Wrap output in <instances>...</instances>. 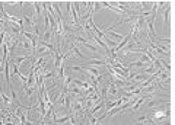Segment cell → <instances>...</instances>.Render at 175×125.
<instances>
[{"label": "cell", "mask_w": 175, "mask_h": 125, "mask_svg": "<svg viewBox=\"0 0 175 125\" xmlns=\"http://www.w3.org/2000/svg\"><path fill=\"white\" fill-rule=\"evenodd\" d=\"M107 86H108V89H107V99L116 100L117 98H118V93L121 92V90H120V88L117 86L116 83H112V82H110Z\"/></svg>", "instance_id": "6da1fadb"}, {"label": "cell", "mask_w": 175, "mask_h": 125, "mask_svg": "<svg viewBox=\"0 0 175 125\" xmlns=\"http://www.w3.org/2000/svg\"><path fill=\"white\" fill-rule=\"evenodd\" d=\"M163 118H167L165 117V112H163V108L153 109V112H152V121L156 122V124H162Z\"/></svg>", "instance_id": "7a4b0ae2"}, {"label": "cell", "mask_w": 175, "mask_h": 125, "mask_svg": "<svg viewBox=\"0 0 175 125\" xmlns=\"http://www.w3.org/2000/svg\"><path fill=\"white\" fill-rule=\"evenodd\" d=\"M0 100H2V103L6 106V109H10V106L13 105L12 98H10L6 92H2V90H0Z\"/></svg>", "instance_id": "3957f363"}, {"label": "cell", "mask_w": 175, "mask_h": 125, "mask_svg": "<svg viewBox=\"0 0 175 125\" xmlns=\"http://www.w3.org/2000/svg\"><path fill=\"white\" fill-rule=\"evenodd\" d=\"M29 4L34 6L37 19H41V18H43V6H41V2H29Z\"/></svg>", "instance_id": "277c9868"}, {"label": "cell", "mask_w": 175, "mask_h": 125, "mask_svg": "<svg viewBox=\"0 0 175 125\" xmlns=\"http://www.w3.org/2000/svg\"><path fill=\"white\" fill-rule=\"evenodd\" d=\"M102 106H104V100L101 99V100H98V102H96V103H95L94 106H92V108H90L89 111H88V112L92 113V115H95V113L98 112V111H99L101 108H102Z\"/></svg>", "instance_id": "5b68a950"}, {"label": "cell", "mask_w": 175, "mask_h": 125, "mask_svg": "<svg viewBox=\"0 0 175 125\" xmlns=\"http://www.w3.org/2000/svg\"><path fill=\"white\" fill-rule=\"evenodd\" d=\"M83 45H85L86 48H88V50L94 51V52H98V51H99V48H98V47L95 45V44H92V42H90V41H86L85 44H83Z\"/></svg>", "instance_id": "8992f818"}, {"label": "cell", "mask_w": 175, "mask_h": 125, "mask_svg": "<svg viewBox=\"0 0 175 125\" xmlns=\"http://www.w3.org/2000/svg\"><path fill=\"white\" fill-rule=\"evenodd\" d=\"M104 42H105V44H108V48H111V50L110 51H112V50H116V47H117V42H114V41H111V39H110V38L108 37H104Z\"/></svg>", "instance_id": "52a82bcc"}, {"label": "cell", "mask_w": 175, "mask_h": 125, "mask_svg": "<svg viewBox=\"0 0 175 125\" xmlns=\"http://www.w3.org/2000/svg\"><path fill=\"white\" fill-rule=\"evenodd\" d=\"M168 6H169V3L167 4V9H165V10H162L163 12V16H165V23H169V8H168Z\"/></svg>", "instance_id": "ba28073f"}, {"label": "cell", "mask_w": 175, "mask_h": 125, "mask_svg": "<svg viewBox=\"0 0 175 125\" xmlns=\"http://www.w3.org/2000/svg\"><path fill=\"white\" fill-rule=\"evenodd\" d=\"M108 32H111V33H110V35H111L112 38H117V39H118V41H123V39H124V37H123V35H121V33L112 32V31H108Z\"/></svg>", "instance_id": "9c48e42d"}, {"label": "cell", "mask_w": 175, "mask_h": 125, "mask_svg": "<svg viewBox=\"0 0 175 125\" xmlns=\"http://www.w3.org/2000/svg\"><path fill=\"white\" fill-rule=\"evenodd\" d=\"M4 4H9V6H16V4H19V2H16V0H10V2H3Z\"/></svg>", "instance_id": "30bf717a"}, {"label": "cell", "mask_w": 175, "mask_h": 125, "mask_svg": "<svg viewBox=\"0 0 175 125\" xmlns=\"http://www.w3.org/2000/svg\"><path fill=\"white\" fill-rule=\"evenodd\" d=\"M23 125H35V124H34V122H31V121H26Z\"/></svg>", "instance_id": "8fae6325"}]
</instances>
